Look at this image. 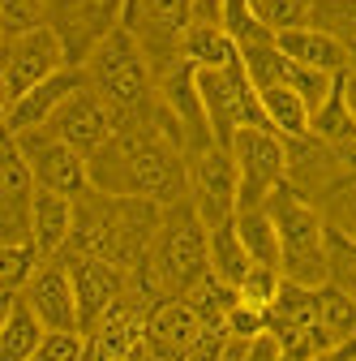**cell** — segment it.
Listing matches in <instances>:
<instances>
[{
	"mask_svg": "<svg viewBox=\"0 0 356 361\" xmlns=\"http://www.w3.org/2000/svg\"><path fill=\"white\" fill-rule=\"evenodd\" d=\"M91 190L120 198H151L163 207L189 198V159L163 104L151 121L120 125L91 155Z\"/></svg>",
	"mask_w": 356,
	"mask_h": 361,
	"instance_id": "obj_1",
	"label": "cell"
},
{
	"mask_svg": "<svg viewBox=\"0 0 356 361\" xmlns=\"http://www.w3.org/2000/svg\"><path fill=\"white\" fill-rule=\"evenodd\" d=\"M159 224H163V202L86 190L77 198L69 250L73 254L108 258L120 271H129V276H138V271L146 267V258H151V245H155Z\"/></svg>",
	"mask_w": 356,
	"mask_h": 361,
	"instance_id": "obj_2",
	"label": "cell"
},
{
	"mask_svg": "<svg viewBox=\"0 0 356 361\" xmlns=\"http://www.w3.org/2000/svg\"><path fill=\"white\" fill-rule=\"evenodd\" d=\"M210 276V228L189 198L163 207V224L155 233L146 267L133 276V288L146 297H189Z\"/></svg>",
	"mask_w": 356,
	"mask_h": 361,
	"instance_id": "obj_3",
	"label": "cell"
},
{
	"mask_svg": "<svg viewBox=\"0 0 356 361\" xmlns=\"http://www.w3.org/2000/svg\"><path fill=\"white\" fill-rule=\"evenodd\" d=\"M82 69H86L91 90L116 112L120 125L151 121L159 112V78H155L138 35L129 26H116L99 48L86 56Z\"/></svg>",
	"mask_w": 356,
	"mask_h": 361,
	"instance_id": "obj_4",
	"label": "cell"
},
{
	"mask_svg": "<svg viewBox=\"0 0 356 361\" xmlns=\"http://www.w3.org/2000/svg\"><path fill=\"white\" fill-rule=\"evenodd\" d=\"M266 211H271L275 228H279V271L284 280L305 284V288H322L331 284V228L318 211V202H309L292 180L279 185L271 198H266Z\"/></svg>",
	"mask_w": 356,
	"mask_h": 361,
	"instance_id": "obj_5",
	"label": "cell"
},
{
	"mask_svg": "<svg viewBox=\"0 0 356 361\" xmlns=\"http://www.w3.org/2000/svg\"><path fill=\"white\" fill-rule=\"evenodd\" d=\"M198 90L206 104V121H210V138L219 147H232V138L241 129H271L262 112V95L249 82L245 65L232 69H198Z\"/></svg>",
	"mask_w": 356,
	"mask_h": 361,
	"instance_id": "obj_6",
	"label": "cell"
},
{
	"mask_svg": "<svg viewBox=\"0 0 356 361\" xmlns=\"http://www.w3.org/2000/svg\"><path fill=\"white\" fill-rule=\"evenodd\" d=\"M232 159H236V176H241V207L236 211H249V207H266L279 185H288V168H292V155H288V138H279L275 129H241L232 138Z\"/></svg>",
	"mask_w": 356,
	"mask_h": 361,
	"instance_id": "obj_7",
	"label": "cell"
},
{
	"mask_svg": "<svg viewBox=\"0 0 356 361\" xmlns=\"http://www.w3.org/2000/svg\"><path fill=\"white\" fill-rule=\"evenodd\" d=\"M189 22H193L189 0H129L125 5V26L138 35L155 78H163L181 61V39H185Z\"/></svg>",
	"mask_w": 356,
	"mask_h": 361,
	"instance_id": "obj_8",
	"label": "cell"
},
{
	"mask_svg": "<svg viewBox=\"0 0 356 361\" xmlns=\"http://www.w3.org/2000/svg\"><path fill=\"white\" fill-rule=\"evenodd\" d=\"M69 52H65V39L43 22L26 35L5 39V65H0V78H5V104L22 99L26 90H34L39 82L56 78L61 69H69Z\"/></svg>",
	"mask_w": 356,
	"mask_h": 361,
	"instance_id": "obj_9",
	"label": "cell"
},
{
	"mask_svg": "<svg viewBox=\"0 0 356 361\" xmlns=\"http://www.w3.org/2000/svg\"><path fill=\"white\" fill-rule=\"evenodd\" d=\"M189 159V202L198 207V215L206 219V228L215 224L236 219L241 207V176H236V159L228 147H198L185 155Z\"/></svg>",
	"mask_w": 356,
	"mask_h": 361,
	"instance_id": "obj_10",
	"label": "cell"
},
{
	"mask_svg": "<svg viewBox=\"0 0 356 361\" xmlns=\"http://www.w3.org/2000/svg\"><path fill=\"white\" fill-rule=\"evenodd\" d=\"M129 0H48V26L65 39V52L73 65H86L99 43L125 26Z\"/></svg>",
	"mask_w": 356,
	"mask_h": 361,
	"instance_id": "obj_11",
	"label": "cell"
},
{
	"mask_svg": "<svg viewBox=\"0 0 356 361\" xmlns=\"http://www.w3.org/2000/svg\"><path fill=\"white\" fill-rule=\"evenodd\" d=\"M61 258H65L69 276H73L82 331L91 336V331L108 319V314H112V310L129 297L133 276H129V271H120L116 262H108V258H95V254H73V250H65Z\"/></svg>",
	"mask_w": 356,
	"mask_h": 361,
	"instance_id": "obj_12",
	"label": "cell"
},
{
	"mask_svg": "<svg viewBox=\"0 0 356 361\" xmlns=\"http://www.w3.org/2000/svg\"><path fill=\"white\" fill-rule=\"evenodd\" d=\"M39 190H52V194H65V198H82L91 190V159H86L77 147L61 142L56 133L48 129H34V133H22L18 138Z\"/></svg>",
	"mask_w": 356,
	"mask_h": 361,
	"instance_id": "obj_13",
	"label": "cell"
},
{
	"mask_svg": "<svg viewBox=\"0 0 356 361\" xmlns=\"http://www.w3.org/2000/svg\"><path fill=\"white\" fill-rule=\"evenodd\" d=\"M34 194L39 180L18 147V138L5 133V164H0V245L34 241Z\"/></svg>",
	"mask_w": 356,
	"mask_h": 361,
	"instance_id": "obj_14",
	"label": "cell"
},
{
	"mask_svg": "<svg viewBox=\"0 0 356 361\" xmlns=\"http://www.w3.org/2000/svg\"><path fill=\"white\" fill-rule=\"evenodd\" d=\"M43 129H48V133H56V138L61 142H69V147H77L86 159H91L108 138H112V133L120 129V121H116V112L95 95V90H91V82H86L82 90H77V95L48 121V125H43Z\"/></svg>",
	"mask_w": 356,
	"mask_h": 361,
	"instance_id": "obj_15",
	"label": "cell"
},
{
	"mask_svg": "<svg viewBox=\"0 0 356 361\" xmlns=\"http://www.w3.org/2000/svg\"><path fill=\"white\" fill-rule=\"evenodd\" d=\"M22 297H26V305L39 314V323L48 331H82L77 293H73V276H69L65 258H43V267L30 276Z\"/></svg>",
	"mask_w": 356,
	"mask_h": 361,
	"instance_id": "obj_16",
	"label": "cell"
},
{
	"mask_svg": "<svg viewBox=\"0 0 356 361\" xmlns=\"http://www.w3.org/2000/svg\"><path fill=\"white\" fill-rule=\"evenodd\" d=\"M82 86H86V69H82V65H69V69H61L56 78L39 82L34 90H26L22 99L5 104V133H9V138H22V133L43 129V125H48V121L77 95Z\"/></svg>",
	"mask_w": 356,
	"mask_h": 361,
	"instance_id": "obj_17",
	"label": "cell"
},
{
	"mask_svg": "<svg viewBox=\"0 0 356 361\" xmlns=\"http://www.w3.org/2000/svg\"><path fill=\"white\" fill-rule=\"evenodd\" d=\"M198 331H202V319L189 305V297H159L146 314V348L155 361H185Z\"/></svg>",
	"mask_w": 356,
	"mask_h": 361,
	"instance_id": "obj_18",
	"label": "cell"
},
{
	"mask_svg": "<svg viewBox=\"0 0 356 361\" xmlns=\"http://www.w3.org/2000/svg\"><path fill=\"white\" fill-rule=\"evenodd\" d=\"M279 52L305 69H318V73H331V78H343L348 73V43L331 30H318V26H292V30H279L275 35Z\"/></svg>",
	"mask_w": 356,
	"mask_h": 361,
	"instance_id": "obj_19",
	"label": "cell"
},
{
	"mask_svg": "<svg viewBox=\"0 0 356 361\" xmlns=\"http://www.w3.org/2000/svg\"><path fill=\"white\" fill-rule=\"evenodd\" d=\"M73 215H77V198L39 190L34 194V245L43 258H61L73 241Z\"/></svg>",
	"mask_w": 356,
	"mask_h": 361,
	"instance_id": "obj_20",
	"label": "cell"
},
{
	"mask_svg": "<svg viewBox=\"0 0 356 361\" xmlns=\"http://www.w3.org/2000/svg\"><path fill=\"white\" fill-rule=\"evenodd\" d=\"M48 336V327L39 323V314L26 305L22 293L5 297V323H0V361H30Z\"/></svg>",
	"mask_w": 356,
	"mask_h": 361,
	"instance_id": "obj_21",
	"label": "cell"
},
{
	"mask_svg": "<svg viewBox=\"0 0 356 361\" xmlns=\"http://www.w3.org/2000/svg\"><path fill=\"white\" fill-rule=\"evenodd\" d=\"M181 61H189L193 69H232L241 65V43L210 22H189L185 39H181Z\"/></svg>",
	"mask_w": 356,
	"mask_h": 361,
	"instance_id": "obj_22",
	"label": "cell"
},
{
	"mask_svg": "<svg viewBox=\"0 0 356 361\" xmlns=\"http://www.w3.org/2000/svg\"><path fill=\"white\" fill-rule=\"evenodd\" d=\"M262 95V112H266V125H271L279 138L296 142V138H309V104L300 99V90L296 86H262L258 90Z\"/></svg>",
	"mask_w": 356,
	"mask_h": 361,
	"instance_id": "obj_23",
	"label": "cell"
},
{
	"mask_svg": "<svg viewBox=\"0 0 356 361\" xmlns=\"http://www.w3.org/2000/svg\"><path fill=\"white\" fill-rule=\"evenodd\" d=\"M249 267H253V258H249V250H245V241L236 233V219L215 224L210 228V276L232 284V288H241V280L249 276Z\"/></svg>",
	"mask_w": 356,
	"mask_h": 361,
	"instance_id": "obj_24",
	"label": "cell"
},
{
	"mask_svg": "<svg viewBox=\"0 0 356 361\" xmlns=\"http://www.w3.org/2000/svg\"><path fill=\"white\" fill-rule=\"evenodd\" d=\"M236 233L249 250L253 262L262 267H279L284 254H279V228H275V219L266 207H249V211H236Z\"/></svg>",
	"mask_w": 356,
	"mask_h": 361,
	"instance_id": "obj_25",
	"label": "cell"
},
{
	"mask_svg": "<svg viewBox=\"0 0 356 361\" xmlns=\"http://www.w3.org/2000/svg\"><path fill=\"white\" fill-rule=\"evenodd\" d=\"M309 133H314L318 142H331V147L356 142V121H352V108H348V95H343V78L335 82V90L326 95V104L309 116Z\"/></svg>",
	"mask_w": 356,
	"mask_h": 361,
	"instance_id": "obj_26",
	"label": "cell"
},
{
	"mask_svg": "<svg viewBox=\"0 0 356 361\" xmlns=\"http://www.w3.org/2000/svg\"><path fill=\"white\" fill-rule=\"evenodd\" d=\"M318 323H322V331L331 336L335 348L356 340V297H348L335 284H322L318 288Z\"/></svg>",
	"mask_w": 356,
	"mask_h": 361,
	"instance_id": "obj_27",
	"label": "cell"
},
{
	"mask_svg": "<svg viewBox=\"0 0 356 361\" xmlns=\"http://www.w3.org/2000/svg\"><path fill=\"white\" fill-rule=\"evenodd\" d=\"M39 267H43V254H39V245H34V241H22V245H0V288H5V297L22 293Z\"/></svg>",
	"mask_w": 356,
	"mask_h": 361,
	"instance_id": "obj_28",
	"label": "cell"
},
{
	"mask_svg": "<svg viewBox=\"0 0 356 361\" xmlns=\"http://www.w3.org/2000/svg\"><path fill=\"white\" fill-rule=\"evenodd\" d=\"M236 301H241V293H236L232 284H224V280H215V276H206V280L189 293V305L198 310V319H202V323H215V327L228 323V314L236 310Z\"/></svg>",
	"mask_w": 356,
	"mask_h": 361,
	"instance_id": "obj_29",
	"label": "cell"
},
{
	"mask_svg": "<svg viewBox=\"0 0 356 361\" xmlns=\"http://www.w3.org/2000/svg\"><path fill=\"white\" fill-rule=\"evenodd\" d=\"M249 5L271 35L292 30V26H309V13H314V0H249Z\"/></svg>",
	"mask_w": 356,
	"mask_h": 361,
	"instance_id": "obj_30",
	"label": "cell"
},
{
	"mask_svg": "<svg viewBox=\"0 0 356 361\" xmlns=\"http://www.w3.org/2000/svg\"><path fill=\"white\" fill-rule=\"evenodd\" d=\"M224 30L241 43V48H253V43H271L275 35L262 26V18L253 13L249 0H224Z\"/></svg>",
	"mask_w": 356,
	"mask_h": 361,
	"instance_id": "obj_31",
	"label": "cell"
},
{
	"mask_svg": "<svg viewBox=\"0 0 356 361\" xmlns=\"http://www.w3.org/2000/svg\"><path fill=\"white\" fill-rule=\"evenodd\" d=\"M279 288H284V271H279V267L253 262L236 293H241V301H249V305H258V310H271V301L279 297Z\"/></svg>",
	"mask_w": 356,
	"mask_h": 361,
	"instance_id": "obj_32",
	"label": "cell"
},
{
	"mask_svg": "<svg viewBox=\"0 0 356 361\" xmlns=\"http://www.w3.org/2000/svg\"><path fill=\"white\" fill-rule=\"evenodd\" d=\"M86 353H91L86 331H48L30 361H86Z\"/></svg>",
	"mask_w": 356,
	"mask_h": 361,
	"instance_id": "obj_33",
	"label": "cell"
},
{
	"mask_svg": "<svg viewBox=\"0 0 356 361\" xmlns=\"http://www.w3.org/2000/svg\"><path fill=\"white\" fill-rule=\"evenodd\" d=\"M0 18H5V39L26 35L48 22V0H0Z\"/></svg>",
	"mask_w": 356,
	"mask_h": 361,
	"instance_id": "obj_34",
	"label": "cell"
},
{
	"mask_svg": "<svg viewBox=\"0 0 356 361\" xmlns=\"http://www.w3.org/2000/svg\"><path fill=\"white\" fill-rule=\"evenodd\" d=\"M331 284L356 297V241L331 233Z\"/></svg>",
	"mask_w": 356,
	"mask_h": 361,
	"instance_id": "obj_35",
	"label": "cell"
},
{
	"mask_svg": "<svg viewBox=\"0 0 356 361\" xmlns=\"http://www.w3.org/2000/svg\"><path fill=\"white\" fill-rule=\"evenodd\" d=\"M228 327H215V323H202V331H198V340L189 344V353H185V361H224V353H228Z\"/></svg>",
	"mask_w": 356,
	"mask_h": 361,
	"instance_id": "obj_36",
	"label": "cell"
},
{
	"mask_svg": "<svg viewBox=\"0 0 356 361\" xmlns=\"http://www.w3.org/2000/svg\"><path fill=\"white\" fill-rule=\"evenodd\" d=\"M228 336L232 340H258L262 331H266V310H258V305H249V301H236V310L228 314Z\"/></svg>",
	"mask_w": 356,
	"mask_h": 361,
	"instance_id": "obj_37",
	"label": "cell"
},
{
	"mask_svg": "<svg viewBox=\"0 0 356 361\" xmlns=\"http://www.w3.org/2000/svg\"><path fill=\"white\" fill-rule=\"evenodd\" d=\"M189 5H193V22L224 26V0H189Z\"/></svg>",
	"mask_w": 356,
	"mask_h": 361,
	"instance_id": "obj_38",
	"label": "cell"
},
{
	"mask_svg": "<svg viewBox=\"0 0 356 361\" xmlns=\"http://www.w3.org/2000/svg\"><path fill=\"white\" fill-rule=\"evenodd\" d=\"M343 95H348V108H352V121H356V78L343 73Z\"/></svg>",
	"mask_w": 356,
	"mask_h": 361,
	"instance_id": "obj_39",
	"label": "cell"
},
{
	"mask_svg": "<svg viewBox=\"0 0 356 361\" xmlns=\"http://www.w3.org/2000/svg\"><path fill=\"white\" fill-rule=\"evenodd\" d=\"M348 73L356 78V43H348Z\"/></svg>",
	"mask_w": 356,
	"mask_h": 361,
	"instance_id": "obj_40",
	"label": "cell"
}]
</instances>
